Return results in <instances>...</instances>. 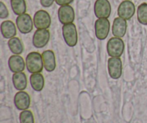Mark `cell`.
Here are the masks:
<instances>
[{
    "label": "cell",
    "mask_w": 147,
    "mask_h": 123,
    "mask_svg": "<svg viewBox=\"0 0 147 123\" xmlns=\"http://www.w3.org/2000/svg\"><path fill=\"white\" fill-rule=\"evenodd\" d=\"M26 66L31 73H40L44 67L42 56L37 52H31L26 58Z\"/></svg>",
    "instance_id": "6da1fadb"
},
{
    "label": "cell",
    "mask_w": 147,
    "mask_h": 123,
    "mask_svg": "<svg viewBox=\"0 0 147 123\" xmlns=\"http://www.w3.org/2000/svg\"><path fill=\"white\" fill-rule=\"evenodd\" d=\"M106 48L109 56L120 58L124 51V43L121 38L116 37H111L108 41Z\"/></svg>",
    "instance_id": "7a4b0ae2"
},
{
    "label": "cell",
    "mask_w": 147,
    "mask_h": 123,
    "mask_svg": "<svg viewBox=\"0 0 147 123\" xmlns=\"http://www.w3.org/2000/svg\"><path fill=\"white\" fill-rule=\"evenodd\" d=\"M63 35L65 42L69 47H74L78 43V33L76 27L73 23L63 24Z\"/></svg>",
    "instance_id": "3957f363"
},
{
    "label": "cell",
    "mask_w": 147,
    "mask_h": 123,
    "mask_svg": "<svg viewBox=\"0 0 147 123\" xmlns=\"http://www.w3.org/2000/svg\"><path fill=\"white\" fill-rule=\"evenodd\" d=\"M110 31V22L107 18H99L95 22V33L98 40H103L108 37Z\"/></svg>",
    "instance_id": "277c9868"
},
{
    "label": "cell",
    "mask_w": 147,
    "mask_h": 123,
    "mask_svg": "<svg viewBox=\"0 0 147 123\" xmlns=\"http://www.w3.org/2000/svg\"><path fill=\"white\" fill-rule=\"evenodd\" d=\"M33 22L37 29H48L51 24V17L47 12L39 10L34 14Z\"/></svg>",
    "instance_id": "5b68a950"
},
{
    "label": "cell",
    "mask_w": 147,
    "mask_h": 123,
    "mask_svg": "<svg viewBox=\"0 0 147 123\" xmlns=\"http://www.w3.org/2000/svg\"><path fill=\"white\" fill-rule=\"evenodd\" d=\"M111 12V6L109 0H96L94 13L97 18H109Z\"/></svg>",
    "instance_id": "8992f818"
},
{
    "label": "cell",
    "mask_w": 147,
    "mask_h": 123,
    "mask_svg": "<svg viewBox=\"0 0 147 123\" xmlns=\"http://www.w3.org/2000/svg\"><path fill=\"white\" fill-rule=\"evenodd\" d=\"M16 24L19 31L22 34H27L30 33L32 30L34 25V22L30 15L26 13L18 15L16 19Z\"/></svg>",
    "instance_id": "52a82bcc"
},
{
    "label": "cell",
    "mask_w": 147,
    "mask_h": 123,
    "mask_svg": "<svg viewBox=\"0 0 147 123\" xmlns=\"http://www.w3.org/2000/svg\"><path fill=\"white\" fill-rule=\"evenodd\" d=\"M50 37V31L47 29H37L33 35V46L37 48H42L48 43Z\"/></svg>",
    "instance_id": "ba28073f"
},
{
    "label": "cell",
    "mask_w": 147,
    "mask_h": 123,
    "mask_svg": "<svg viewBox=\"0 0 147 123\" xmlns=\"http://www.w3.org/2000/svg\"><path fill=\"white\" fill-rule=\"evenodd\" d=\"M108 70L112 79H119L122 75V61L120 58H110L108 60Z\"/></svg>",
    "instance_id": "9c48e42d"
},
{
    "label": "cell",
    "mask_w": 147,
    "mask_h": 123,
    "mask_svg": "<svg viewBox=\"0 0 147 123\" xmlns=\"http://www.w3.org/2000/svg\"><path fill=\"white\" fill-rule=\"evenodd\" d=\"M135 5L130 0H125L118 7V15L121 18L129 20L134 15Z\"/></svg>",
    "instance_id": "30bf717a"
},
{
    "label": "cell",
    "mask_w": 147,
    "mask_h": 123,
    "mask_svg": "<svg viewBox=\"0 0 147 123\" xmlns=\"http://www.w3.org/2000/svg\"><path fill=\"white\" fill-rule=\"evenodd\" d=\"M58 19L63 24L73 23L75 20V11L70 5L60 6L58 10Z\"/></svg>",
    "instance_id": "8fae6325"
},
{
    "label": "cell",
    "mask_w": 147,
    "mask_h": 123,
    "mask_svg": "<svg viewBox=\"0 0 147 123\" xmlns=\"http://www.w3.org/2000/svg\"><path fill=\"white\" fill-rule=\"evenodd\" d=\"M14 105L19 110H26L30 106V96L27 92L20 91L15 94L14 98Z\"/></svg>",
    "instance_id": "7c38bea8"
},
{
    "label": "cell",
    "mask_w": 147,
    "mask_h": 123,
    "mask_svg": "<svg viewBox=\"0 0 147 123\" xmlns=\"http://www.w3.org/2000/svg\"><path fill=\"white\" fill-rule=\"evenodd\" d=\"M126 30H127L126 20L119 17L115 18L112 26V33L113 36L121 38L126 35Z\"/></svg>",
    "instance_id": "4fadbf2b"
},
{
    "label": "cell",
    "mask_w": 147,
    "mask_h": 123,
    "mask_svg": "<svg viewBox=\"0 0 147 123\" xmlns=\"http://www.w3.org/2000/svg\"><path fill=\"white\" fill-rule=\"evenodd\" d=\"M9 68L13 73H20L22 72L25 68V63L22 57L20 55H14L9 58Z\"/></svg>",
    "instance_id": "5bb4252c"
},
{
    "label": "cell",
    "mask_w": 147,
    "mask_h": 123,
    "mask_svg": "<svg viewBox=\"0 0 147 123\" xmlns=\"http://www.w3.org/2000/svg\"><path fill=\"white\" fill-rule=\"evenodd\" d=\"M42 56L43 63L45 70L48 72L55 71L56 68V61L54 52L50 50H45L43 52Z\"/></svg>",
    "instance_id": "9a60e30c"
},
{
    "label": "cell",
    "mask_w": 147,
    "mask_h": 123,
    "mask_svg": "<svg viewBox=\"0 0 147 123\" xmlns=\"http://www.w3.org/2000/svg\"><path fill=\"white\" fill-rule=\"evenodd\" d=\"M1 32L4 38L11 39L17 34V29L13 22L11 20H6L1 23Z\"/></svg>",
    "instance_id": "2e32d148"
},
{
    "label": "cell",
    "mask_w": 147,
    "mask_h": 123,
    "mask_svg": "<svg viewBox=\"0 0 147 123\" xmlns=\"http://www.w3.org/2000/svg\"><path fill=\"white\" fill-rule=\"evenodd\" d=\"M12 82L14 88L19 91H23L27 85V79L25 73L23 72L14 73L12 76Z\"/></svg>",
    "instance_id": "e0dca14e"
},
{
    "label": "cell",
    "mask_w": 147,
    "mask_h": 123,
    "mask_svg": "<svg viewBox=\"0 0 147 123\" xmlns=\"http://www.w3.org/2000/svg\"><path fill=\"white\" fill-rule=\"evenodd\" d=\"M30 82L32 88L36 92H40L44 88V77L40 73H32L30 76Z\"/></svg>",
    "instance_id": "ac0fdd59"
},
{
    "label": "cell",
    "mask_w": 147,
    "mask_h": 123,
    "mask_svg": "<svg viewBox=\"0 0 147 123\" xmlns=\"http://www.w3.org/2000/svg\"><path fill=\"white\" fill-rule=\"evenodd\" d=\"M8 46L11 53L14 55H20L24 51V46L18 37H14L9 39L8 41Z\"/></svg>",
    "instance_id": "d6986e66"
},
{
    "label": "cell",
    "mask_w": 147,
    "mask_h": 123,
    "mask_svg": "<svg viewBox=\"0 0 147 123\" xmlns=\"http://www.w3.org/2000/svg\"><path fill=\"white\" fill-rule=\"evenodd\" d=\"M11 7L12 11L17 15L24 14L27 10L25 0H11Z\"/></svg>",
    "instance_id": "ffe728a7"
},
{
    "label": "cell",
    "mask_w": 147,
    "mask_h": 123,
    "mask_svg": "<svg viewBox=\"0 0 147 123\" xmlns=\"http://www.w3.org/2000/svg\"><path fill=\"white\" fill-rule=\"evenodd\" d=\"M138 21L144 25H147V3H142L137 9Z\"/></svg>",
    "instance_id": "44dd1931"
},
{
    "label": "cell",
    "mask_w": 147,
    "mask_h": 123,
    "mask_svg": "<svg viewBox=\"0 0 147 123\" xmlns=\"http://www.w3.org/2000/svg\"><path fill=\"white\" fill-rule=\"evenodd\" d=\"M20 123H34V116L30 110H23L20 115Z\"/></svg>",
    "instance_id": "7402d4cb"
},
{
    "label": "cell",
    "mask_w": 147,
    "mask_h": 123,
    "mask_svg": "<svg viewBox=\"0 0 147 123\" xmlns=\"http://www.w3.org/2000/svg\"><path fill=\"white\" fill-rule=\"evenodd\" d=\"M9 16V11L5 4L1 1L0 3V18L6 19Z\"/></svg>",
    "instance_id": "603a6c76"
},
{
    "label": "cell",
    "mask_w": 147,
    "mask_h": 123,
    "mask_svg": "<svg viewBox=\"0 0 147 123\" xmlns=\"http://www.w3.org/2000/svg\"><path fill=\"white\" fill-rule=\"evenodd\" d=\"M55 1V0H40V4L43 7L47 8V7H50L53 5Z\"/></svg>",
    "instance_id": "cb8c5ba5"
},
{
    "label": "cell",
    "mask_w": 147,
    "mask_h": 123,
    "mask_svg": "<svg viewBox=\"0 0 147 123\" xmlns=\"http://www.w3.org/2000/svg\"><path fill=\"white\" fill-rule=\"evenodd\" d=\"M74 0H55V2L57 5L65 6V5H70Z\"/></svg>",
    "instance_id": "d4e9b609"
}]
</instances>
